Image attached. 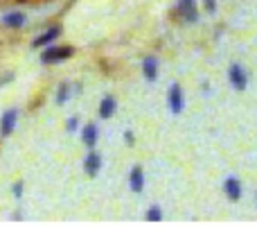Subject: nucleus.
I'll return each instance as SVG.
<instances>
[{"label":"nucleus","instance_id":"0eeeda50","mask_svg":"<svg viewBox=\"0 0 257 251\" xmlns=\"http://www.w3.org/2000/svg\"><path fill=\"white\" fill-rule=\"evenodd\" d=\"M142 75H145L147 81L158 79V59L156 57H145L142 59Z\"/></svg>","mask_w":257,"mask_h":251},{"label":"nucleus","instance_id":"6ab92c4d","mask_svg":"<svg viewBox=\"0 0 257 251\" xmlns=\"http://www.w3.org/2000/svg\"><path fill=\"white\" fill-rule=\"evenodd\" d=\"M124 140H126V145H133V134L131 131H124Z\"/></svg>","mask_w":257,"mask_h":251},{"label":"nucleus","instance_id":"f8f14e48","mask_svg":"<svg viewBox=\"0 0 257 251\" xmlns=\"http://www.w3.org/2000/svg\"><path fill=\"white\" fill-rule=\"evenodd\" d=\"M81 138H84L86 147L93 149L97 145V125H86L84 131H81Z\"/></svg>","mask_w":257,"mask_h":251},{"label":"nucleus","instance_id":"ddd939ff","mask_svg":"<svg viewBox=\"0 0 257 251\" xmlns=\"http://www.w3.org/2000/svg\"><path fill=\"white\" fill-rule=\"evenodd\" d=\"M3 23H5L7 27H21V25H25V14L12 12V14H7V16L3 18Z\"/></svg>","mask_w":257,"mask_h":251},{"label":"nucleus","instance_id":"2eb2a0df","mask_svg":"<svg viewBox=\"0 0 257 251\" xmlns=\"http://www.w3.org/2000/svg\"><path fill=\"white\" fill-rule=\"evenodd\" d=\"M68 93H70V86L68 84H61V89H59V95H57V102L63 104L68 100Z\"/></svg>","mask_w":257,"mask_h":251},{"label":"nucleus","instance_id":"9b49d317","mask_svg":"<svg viewBox=\"0 0 257 251\" xmlns=\"http://www.w3.org/2000/svg\"><path fill=\"white\" fill-rule=\"evenodd\" d=\"M115 109H117V102H115V98L113 95H106V98L99 102V118H104V120H108V118L115 113Z\"/></svg>","mask_w":257,"mask_h":251},{"label":"nucleus","instance_id":"7ed1b4c3","mask_svg":"<svg viewBox=\"0 0 257 251\" xmlns=\"http://www.w3.org/2000/svg\"><path fill=\"white\" fill-rule=\"evenodd\" d=\"M228 79H230V86L235 91H244L248 86V75H246V68L241 63H232L230 70H228Z\"/></svg>","mask_w":257,"mask_h":251},{"label":"nucleus","instance_id":"9d476101","mask_svg":"<svg viewBox=\"0 0 257 251\" xmlns=\"http://www.w3.org/2000/svg\"><path fill=\"white\" fill-rule=\"evenodd\" d=\"M59 34H61V27H50L48 32H43L41 36H36V39L32 41V45H34V48H41V45H50Z\"/></svg>","mask_w":257,"mask_h":251},{"label":"nucleus","instance_id":"f03ea898","mask_svg":"<svg viewBox=\"0 0 257 251\" xmlns=\"http://www.w3.org/2000/svg\"><path fill=\"white\" fill-rule=\"evenodd\" d=\"M72 54H75V50H72L70 45H54V48L45 50L41 61L43 63H61V61H66V59H70Z\"/></svg>","mask_w":257,"mask_h":251},{"label":"nucleus","instance_id":"1a4fd4ad","mask_svg":"<svg viewBox=\"0 0 257 251\" xmlns=\"http://www.w3.org/2000/svg\"><path fill=\"white\" fill-rule=\"evenodd\" d=\"M16 120H18V111L16 109H9V111L3 116V120H0V134L3 136L12 134L14 127H16Z\"/></svg>","mask_w":257,"mask_h":251},{"label":"nucleus","instance_id":"a211bd4d","mask_svg":"<svg viewBox=\"0 0 257 251\" xmlns=\"http://www.w3.org/2000/svg\"><path fill=\"white\" fill-rule=\"evenodd\" d=\"M14 195H16V197H21V195H23V184H16V186H14Z\"/></svg>","mask_w":257,"mask_h":251},{"label":"nucleus","instance_id":"f3484780","mask_svg":"<svg viewBox=\"0 0 257 251\" xmlns=\"http://www.w3.org/2000/svg\"><path fill=\"white\" fill-rule=\"evenodd\" d=\"M77 125H79V122H77V118H70V120H68V131H75Z\"/></svg>","mask_w":257,"mask_h":251},{"label":"nucleus","instance_id":"6e6552de","mask_svg":"<svg viewBox=\"0 0 257 251\" xmlns=\"http://www.w3.org/2000/svg\"><path fill=\"white\" fill-rule=\"evenodd\" d=\"M99 168H102V156L93 149V152H88V156H86V161H84V170L88 177H97Z\"/></svg>","mask_w":257,"mask_h":251},{"label":"nucleus","instance_id":"20e7f679","mask_svg":"<svg viewBox=\"0 0 257 251\" xmlns=\"http://www.w3.org/2000/svg\"><path fill=\"white\" fill-rule=\"evenodd\" d=\"M176 7H178V14H181L187 23H196V21H199L196 0H176Z\"/></svg>","mask_w":257,"mask_h":251},{"label":"nucleus","instance_id":"f257e3e1","mask_svg":"<svg viewBox=\"0 0 257 251\" xmlns=\"http://www.w3.org/2000/svg\"><path fill=\"white\" fill-rule=\"evenodd\" d=\"M167 109L172 116H181L185 109V95H183V86L174 81L167 89Z\"/></svg>","mask_w":257,"mask_h":251},{"label":"nucleus","instance_id":"dca6fc26","mask_svg":"<svg viewBox=\"0 0 257 251\" xmlns=\"http://www.w3.org/2000/svg\"><path fill=\"white\" fill-rule=\"evenodd\" d=\"M205 9H208V14H214L217 12V0H203Z\"/></svg>","mask_w":257,"mask_h":251},{"label":"nucleus","instance_id":"39448f33","mask_svg":"<svg viewBox=\"0 0 257 251\" xmlns=\"http://www.w3.org/2000/svg\"><path fill=\"white\" fill-rule=\"evenodd\" d=\"M223 193H226V197L230 199V202H239L241 193H244V190H241V181L232 175L226 177V179H223Z\"/></svg>","mask_w":257,"mask_h":251},{"label":"nucleus","instance_id":"423d86ee","mask_svg":"<svg viewBox=\"0 0 257 251\" xmlns=\"http://www.w3.org/2000/svg\"><path fill=\"white\" fill-rule=\"evenodd\" d=\"M128 188L133 193H142L145 190V172H142L140 165H133L131 172H128Z\"/></svg>","mask_w":257,"mask_h":251},{"label":"nucleus","instance_id":"4468645a","mask_svg":"<svg viewBox=\"0 0 257 251\" xmlns=\"http://www.w3.org/2000/svg\"><path fill=\"white\" fill-rule=\"evenodd\" d=\"M145 220L147 222H163V208L160 206H149L147 208V213H145Z\"/></svg>","mask_w":257,"mask_h":251}]
</instances>
